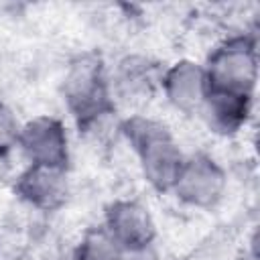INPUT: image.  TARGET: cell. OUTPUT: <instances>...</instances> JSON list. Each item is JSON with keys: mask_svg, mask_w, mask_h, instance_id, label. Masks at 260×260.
Returning a JSON list of instances; mask_svg holds the SVG:
<instances>
[{"mask_svg": "<svg viewBox=\"0 0 260 260\" xmlns=\"http://www.w3.org/2000/svg\"><path fill=\"white\" fill-rule=\"evenodd\" d=\"M12 191L16 199L39 213H55L71 197L69 169L47 165H24L14 177Z\"/></svg>", "mask_w": 260, "mask_h": 260, "instance_id": "7", "label": "cell"}, {"mask_svg": "<svg viewBox=\"0 0 260 260\" xmlns=\"http://www.w3.org/2000/svg\"><path fill=\"white\" fill-rule=\"evenodd\" d=\"M116 132L134 152L148 189L158 195H171L187 156L171 128L154 116L134 112L118 120Z\"/></svg>", "mask_w": 260, "mask_h": 260, "instance_id": "1", "label": "cell"}, {"mask_svg": "<svg viewBox=\"0 0 260 260\" xmlns=\"http://www.w3.org/2000/svg\"><path fill=\"white\" fill-rule=\"evenodd\" d=\"M0 260H39L32 252H16L12 256H6V258H0Z\"/></svg>", "mask_w": 260, "mask_h": 260, "instance_id": "15", "label": "cell"}, {"mask_svg": "<svg viewBox=\"0 0 260 260\" xmlns=\"http://www.w3.org/2000/svg\"><path fill=\"white\" fill-rule=\"evenodd\" d=\"M20 128H22V120L16 114V110L8 102L0 100V158L16 150Z\"/></svg>", "mask_w": 260, "mask_h": 260, "instance_id": "13", "label": "cell"}, {"mask_svg": "<svg viewBox=\"0 0 260 260\" xmlns=\"http://www.w3.org/2000/svg\"><path fill=\"white\" fill-rule=\"evenodd\" d=\"M0 258H2V242H0Z\"/></svg>", "mask_w": 260, "mask_h": 260, "instance_id": "16", "label": "cell"}, {"mask_svg": "<svg viewBox=\"0 0 260 260\" xmlns=\"http://www.w3.org/2000/svg\"><path fill=\"white\" fill-rule=\"evenodd\" d=\"M158 91L175 112L199 116V110L209 93L203 63L191 57H181L165 65L158 79Z\"/></svg>", "mask_w": 260, "mask_h": 260, "instance_id": "8", "label": "cell"}, {"mask_svg": "<svg viewBox=\"0 0 260 260\" xmlns=\"http://www.w3.org/2000/svg\"><path fill=\"white\" fill-rule=\"evenodd\" d=\"M162 67H158L150 57L146 55H124L116 61L112 69H108L110 75V87L116 106L120 104H140L148 100L154 91H158V79H160Z\"/></svg>", "mask_w": 260, "mask_h": 260, "instance_id": "9", "label": "cell"}, {"mask_svg": "<svg viewBox=\"0 0 260 260\" xmlns=\"http://www.w3.org/2000/svg\"><path fill=\"white\" fill-rule=\"evenodd\" d=\"M207 73L209 89L256 98L258 89V41L252 30L225 35L201 61Z\"/></svg>", "mask_w": 260, "mask_h": 260, "instance_id": "3", "label": "cell"}, {"mask_svg": "<svg viewBox=\"0 0 260 260\" xmlns=\"http://www.w3.org/2000/svg\"><path fill=\"white\" fill-rule=\"evenodd\" d=\"M256 98L209 89L199 116L207 130L221 138H234L248 128L254 116Z\"/></svg>", "mask_w": 260, "mask_h": 260, "instance_id": "10", "label": "cell"}, {"mask_svg": "<svg viewBox=\"0 0 260 260\" xmlns=\"http://www.w3.org/2000/svg\"><path fill=\"white\" fill-rule=\"evenodd\" d=\"M100 225L124 252L150 248L158 238V225L150 207L134 197L110 201Z\"/></svg>", "mask_w": 260, "mask_h": 260, "instance_id": "6", "label": "cell"}, {"mask_svg": "<svg viewBox=\"0 0 260 260\" xmlns=\"http://www.w3.org/2000/svg\"><path fill=\"white\" fill-rule=\"evenodd\" d=\"M228 189L230 175L221 160L205 150H197L187 152L177 183L171 189V195L183 207L195 211H211L221 205Z\"/></svg>", "mask_w": 260, "mask_h": 260, "instance_id": "4", "label": "cell"}, {"mask_svg": "<svg viewBox=\"0 0 260 260\" xmlns=\"http://www.w3.org/2000/svg\"><path fill=\"white\" fill-rule=\"evenodd\" d=\"M16 150L22 154L26 165L69 169L71 134L67 122L55 114H37L22 120Z\"/></svg>", "mask_w": 260, "mask_h": 260, "instance_id": "5", "label": "cell"}, {"mask_svg": "<svg viewBox=\"0 0 260 260\" xmlns=\"http://www.w3.org/2000/svg\"><path fill=\"white\" fill-rule=\"evenodd\" d=\"M61 100L77 132L95 136L110 126L118 106L102 57L85 53L69 63L61 81Z\"/></svg>", "mask_w": 260, "mask_h": 260, "instance_id": "2", "label": "cell"}, {"mask_svg": "<svg viewBox=\"0 0 260 260\" xmlns=\"http://www.w3.org/2000/svg\"><path fill=\"white\" fill-rule=\"evenodd\" d=\"M69 260H124V250L102 225H95L81 234L69 254Z\"/></svg>", "mask_w": 260, "mask_h": 260, "instance_id": "11", "label": "cell"}, {"mask_svg": "<svg viewBox=\"0 0 260 260\" xmlns=\"http://www.w3.org/2000/svg\"><path fill=\"white\" fill-rule=\"evenodd\" d=\"M240 254L242 248H236V242L230 234L215 232L199 242L189 260H240Z\"/></svg>", "mask_w": 260, "mask_h": 260, "instance_id": "12", "label": "cell"}, {"mask_svg": "<svg viewBox=\"0 0 260 260\" xmlns=\"http://www.w3.org/2000/svg\"><path fill=\"white\" fill-rule=\"evenodd\" d=\"M124 260H160L156 246L150 248H142V250H132V252H124Z\"/></svg>", "mask_w": 260, "mask_h": 260, "instance_id": "14", "label": "cell"}]
</instances>
